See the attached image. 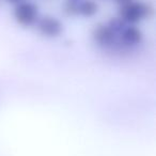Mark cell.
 Listing matches in <instances>:
<instances>
[{
  "label": "cell",
  "instance_id": "cell-2",
  "mask_svg": "<svg viewBox=\"0 0 156 156\" xmlns=\"http://www.w3.org/2000/svg\"><path fill=\"white\" fill-rule=\"evenodd\" d=\"M153 14V8L150 3L141 0H133L121 7H118L117 16L123 23L138 26L145 22Z\"/></svg>",
  "mask_w": 156,
  "mask_h": 156
},
{
  "label": "cell",
  "instance_id": "cell-5",
  "mask_svg": "<svg viewBox=\"0 0 156 156\" xmlns=\"http://www.w3.org/2000/svg\"><path fill=\"white\" fill-rule=\"evenodd\" d=\"M144 41V33L139 26L124 23L119 31V45L121 54L137 49Z\"/></svg>",
  "mask_w": 156,
  "mask_h": 156
},
{
  "label": "cell",
  "instance_id": "cell-8",
  "mask_svg": "<svg viewBox=\"0 0 156 156\" xmlns=\"http://www.w3.org/2000/svg\"><path fill=\"white\" fill-rule=\"evenodd\" d=\"M81 0H64L63 1V5H74L76 3H78Z\"/></svg>",
  "mask_w": 156,
  "mask_h": 156
},
{
  "label": "cell",
  "instance_id": "cell-6",
  "mask_svg": "<svg viewBox=\"0 0 156 156\" xmlns=\"http://www.w3.org/2000/svg\"><path fill=\"white\" fill-rule=\"evenodd\" d=\"M100 3L96 0H81L74 5H62V12L69 17L92 18L98 14Z\"/></svg>",
  "mask_w": 156,
  "mask_h": 156
},
{
  "label": "cell",
  "instance_id": "cell-1",
  "mask_svg": "<svg viewBox=\"0 0 156 156\" xmlns=\"http://www.w3.org/2000/svg\"><path fill=\"white\" fill-rule=\"evenodd\" d=\"M124 23L118 16L100 22L91 30V40L101 50L106 52L121 54L119 45V31Z\"/></svg>",
  "mask_w": 156,
  "mask_h": 156
},
{
  "label": "cell",
  "instance_id": "cell-9",
  "mask_svg": "<svg viewBox=\"0 0 156 156\" xmlns=\"http://www.w3.org/2000/svg\"><path fill=\"white\" fill-rule=\"evenodd\" d=\"M5 2L9 3V5H17L18 2H20V1H23V0H5Z\"/></svg>",
  "mask_w": 156,
  "mask_h": 156
},
{
  "label": "cell",
  "instance_id": "cell-7",
  "mask_svg": "<svg viewBox=\"0 0 156 156\" xmlns=\"http://www.w3.org/2000/svg\"><path fill=\"white\" fill-rule=\"evenodd\" d=\"M130 1H133V0H112V2L115 3L117 7H121V5H126V3L130 2Z\"/></svg>",
  "mask_w": 156,
  "mask_h": 156
},
{
  "label": "cell",
  "instance_id": "cell-4",
  "mask_svg": "<svg viewBox=\"0 0 156 156\" xmlns=\"http://www.w3.org/2000/svg\"><path fill=\"white\" fill-rule=\"evenodd\" d=\"M33 29L44 39L56 40L64 33V24L60 18L52 14H41Z\"/></svg>",
  "mask_w": 156,
  "mask_h": 156
},
{
  "label": "cell",
  "instance_id": "cell-3",
  "mask_svg": "<svg viewBox=\"0 0 156 156\" xmlns=\"http://www.w3.org/2000/svg\"><path fill=\"white\" fill-rule=\"evenodd\" d=\"M12 16H13L14 22L20 28H34L37 20L41 16L40 7L30 0H23L17 5H13Z\"/></svg>",
  "mask_w": 156,
  "mask_h": 156
}]
</instances>
